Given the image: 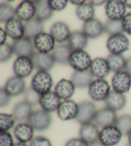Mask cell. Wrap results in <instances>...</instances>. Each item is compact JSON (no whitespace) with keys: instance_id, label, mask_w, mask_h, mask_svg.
<instances>
[{"instance_id":"1","label":"cell","mask_w":131,"mask_h":146,"mask_svg":"<svg viewBox=\"0 0 131 146\" xmlns=\"http://www.w3.org/2000/svg\"><path fill=\"white\" fill-rule=\"evenodd\" d=\"M53 80L48 72L38 71L33 77L31 87L39 95H44L51 92Z\"/></svg>"},{"instance_id":"2","label":"cell","mask_w":131,"mask_h":146,"mask_svg":"<svg viewBox=\"0 0 131 146\" xmlns=\"http://www.w3.org/2000/svg\"><path fill=\"white\" fill-rule=\"evenodd\" d=\"M111 87L104 79L94 80L88 87V94L93 100L97 102L105 101L110 94Z\"/></svg>"},{"instance_id":"3","label":"cell","mask_w":131,"mask_h":146,"mask_svg":"<svg viewBox=\"0 0 131 146\" xmlns=\"http://www.w3.org/2000/svg\"><path fill=\"white\" fill-rule=\"evenodd\" d=\"M27 122L31 125L34 130L44 131L48 129L52 124V117L49 113L43 110L33 111Z\"/></svg>"},{"instance_id":"4","label":"cell","mask_w":131,"mask_h":146,"mask_svg":"<svg viewBox=\"0 0 131 146\" xmlns=\"http://www.w3.org/2000/svg\"><path fill=\"white\" fill-rule=\"evenodd\" d=\"M93 60L84 50L72 51L69 60V64L75 71L90 70Z\"/></svg>"},{"instance_id":"5","label":"cell","mask_w":131,"mask_h":146,"mask_svg":"<svg viewBox=\"0 0 131 146\" xmlns=\"http://www.w3.org/2000/svg\"><path fill=\"white\" fill-rule=\"evenodd\" d=\"M106 46L111 54L122 55L129 49V40L123 33L110 36L107 41Z\"/></svg>"},{"instance_id":"6","label":"cell","mask_w":131,"mask_h":146,"mask_svg":"<svg viewBox=\"0 0 131 146\" xmlns=\"http://www.w3.org/2000/svg\"><path fill=\"white\" fill-rule=\"evenodd\" d=\"M97 112L96 106L94 102L84 100L79 104V111L75 120L81 125L94 121Z\"/></svg>"},{"instance_id":"7","label":"cell","mask_w":131,"mask_h":146,"mask_svg":"<svg viewBox=\"0 0 131 146\" xmlns=\"http://www.w3.org/2000/svg\"><path fill=\"white\" fill-rule=\"evenodd\" d=\"M126 7L123 1H107L105 6V13L108 19L115 21H122L126 15Z\"/></svg>"},{"instance_id":"8","label":"cell","mask_w":131,"mask_h":146,"mask_svg":"<svg viewBox=\"0 0 131 146\" xmlns=\"http://www.w3.org/2000/svg\"><path fill=\"white\" fill-rule=\"evenodd\" d=\"M14 54L17 57H26L32 59L36 52H35V46L32 40L26 37L14 41L12 42Z\"/></svg>"},{"instance_id":"9","label":"cell","mask_w":131,"mask_h":146,"mask_svg":"<svg viewBox=\"0 0 131 146\" xmlns=\"http://www.w3.org/2000/svg\"><path fill=\"white\" fill-rule=\"evenodd\" d=\"M122 136V133L115 125H110L100 131L99 140L106 146H115L120 142Z\"/></svg>"},{"instance_id":"10","label":"cell","mask_w":131,"mask_h":146,"mask_svg":"<svg viewBox=\"0 0 131 146\" xmlns=\"http://www.w3.org/2000/svg\"><path fill=\"white\" fill-rule=\"evenodd\" d=\"M34 69L33 62L29 57H18L13 64V70L16 76L22 79L29 76Z\"/></svg>"},{"instance_id":"11","label":"cell","mask_w":131,"mask_h":146,"mask_svg":"<svg viewBox=\"0 0 131 146\" xmlns=\"http://www.w3.org/2000/svg\"><path fill=\"white\" fill-rule=\"evenodd\" d=\"M78 111L79 104H77L74 100H67L60 104L57 110V114L62 120L67 121L76 119Z\"/></svg>"},{"instance_id":"12","label":"cell","mask_w":131,"mask_h":146,"mask_svg":"<svg viewBox=\"0 0 131 146\" xmlns=\"http://www.w3.org/2000/svg\"><path fill=\"white\" fill-rule=\"evenodd\" d=\"M54 39L51 34L46 32H42L33 39L35 48L38 52L42 54H49V52L53 51L55 46Z\"/></svg>"},{"instance_id":"13","label":"cell","mask_w":131,"mask_h":146,"mask_svg":"<svg viewBox=\"0 0 131 146\" xmlns=\"http://www.w3.org/2000/svg\"><path fill=\"white\" fill-rule=\"evenodd\" d=\"M117 119V115L115 111L105 107L97 111L94 121V124L97 126L103 128L110 125H115Z\"/></svg>"},{"instance_id":"14","label":"cell","mask_w":131,"mask_h":146,"mask_svg":"<svg viewBox=\"0 0 131 146\" xmlns=\"http://www.w3.org/2000/svg\"><path fill=\"white\" fill-rule=\"evenodd\" d=\"M113 91L124 94L131 88V76L125 71L116 73L112 78Z\"/></svg>"},{"instance_id":"15","label":"cell","mask_w":131,"mask_h":146,"mask_svg":"<svg viewBox=\"0 0 131 146\" xmlns=\"http://www.w3.org/2000/svg\"><path fill=\"white\" fill-rule=\"evenodd\" d=\"M5 31L9 37L14 41H16L24 37V24L18 18L14 17L6 23Z\"/></svg>"},{"instance_id":"16","label":"cell","mask_w":131,"mask_h":146,"mask_svg":"<svg viewBox=\"0 0 131 146\" xmlns=\"http://www.w3.org/2000/svg\"><path fill=\"white\" fill-rule=\"evenodd\" d=\"M36 7L34 2L23 1L16 9V16L22 21L27 22L35 17Z\"/></svg>"},{"instance_id":"17","label":"cell","mask_w":131,"mask_h":146,"mask_svg":"<svg viewBox=\"0 0 131 146\" xmlns=\"http://www.w3.org/2000/svg\"><path fill=\"white\" fill-rule=\"evenodd\" d=\"M35 69L38 71H46L52 68L55 64V61L51 54H42V53H35L32 57Z\"/></svg>"},{"instance_id":"18","label":"cell","mask_w":131,"mask_h":146,"mask_svg":"<svg viewBox=\"0 0 131 146\" xmlns=\"http://www.w3.org/2000/svg\"><path fill=\"white\" fill-rule=\"evenodd\" d=\"M82 31L88 38L96 39L104 32V25L99 19L94 18L84 23Z\"/></svg>"},{"instance_id":"19","label":"cell","mask_w":131,"mask_h":146,"mask_svg":"<svg viewBox=\"0 0 131 146\" xmlns=\"http://www.w3.org/2000/svg\"><path fill=\"white\" fill-rule=\"evenodd\" d=\"M79 138L86 142L91 144L99 140L100 131L97 125L90 122L82 124L79 129Z\"/></svg>"},{"instance_id":"20","label":"cell","mask_w":131,"mask_h":146,"mask_svg":"<svg viewBox=\"0 0 131 146\" xmlns=\"http://www.w3.org/2000/svg\"><path fill=\"white\" fill-rule=\"evenodd\" d=\"M71 33L69 26L62 21L54 23L50 29V34L53 37L55 41L59 43L68 41Z\"/></svg>"},{"instance_id":"21","label":"cell","mask_w":131,"mask_h":146,"mask_svg":"<svg viewBox=\"0 0 131 146\" xmlns=\"http://www.w3.org/2000/svg\"><path fill=\"white\" fill-rule=\"evenodd\" d=\"M61 99L54 92H50L40 97L39 104L42 109L47 113L57 111L61 104Z\"/></svg>"},{"instance_id":"22","label":"cell","mask_w":131,"mask_h":146,"mask_svg":"<svg viewBox=\"0 0 131 146\" xmlns=\"http://www.w3.org/2000/svg\"><path fill=\"white\" fill-rule=\"evenodd\" d=\"M4 89L11 97H17L26 91V83L23 79L15 75L7 80Z\"/></svg>"},{"instance_id":"23","label":"cell","mask_w":131,"mask_h":146,"mask_svg":"<svg viewBox=\"0 0 131 146\" xmlns=\"http://www.w3.org/2000/svg\"><path fill=\"white\" fill-rule=\"evenodd\" d=\"M90 70L97 79H104L111 72L107 59L102 57H97L93 60Z\"/></svg>"},{"instance_id":"24","label":"cell","mask_w":131,"mask_h":146,"mask_svg":"<svg viewBox=\"0 0 131 146\" xmlns=\"http://www.w3.org/2000/svg\"><path fill=\"white\" fill-rule=\"evenodd\" d=\"M75 87L70 80L62 79L57 83L54 92L61 100H70L75 92Z\"/></svg>"},{"instance_id":"25","label":"cell","mask_w":131,"mask_h":146,"mask_svg":"<svg viewBox=\"0 0 131 146\" xmlns=\"http://www.w3.org/2000/svg\"><path fill=\"white\" fill-rule=\"evenodd\" d=\"M94 76L90 70L86 71H74L71 76V81L77 88H84L94 81Z\"/></svg>"},{"instance_id":"26","label":"cell","mask_w":131,"mask_h":146,"mask_svg":"<svg viewBox=\"0 0 131 146\" xmlns=\"http://www.w3.org/2000/svg\"><path fill=\"white\" fill-rule=\"evenodd\" d=\"M14 136L19 142L26 143L33 139L34 129L28 123H21L14 130Z\"/></svg>"},{"instance_id":"27","label":"cell","mask_w":131,"mask_h":146,"mask_svg":"<svg viewBox=\"0 0 131 146\" xmlns=\"http://www.w3.org/2000/svg\"><path fill=\"white\" fill-rule=\"evenodd\" d=\"M33 112V106L26 100L17 102L12 110V115L18 122L28 120Z\"/></svg>"},{"instance_id":"28","label":"cell","mask_w":131,"mask_h":146,"mask_svg":"<svg viewBox=\"0 0 131 146\" xmlns=\"http://www.w3.org/2000/svg\"><path fill=\"white\" fill-rule=\"evenodd\" d=\"M88 42V38L83 31H74L71 33L67 41V44L72 51H75L84 50L86 47Z\"/></svg>"},{"instance_id":"29","label":"cell","mask_w":131,"mask_h":146,"mask_svg":"<svg viewBox=\"0 0 131 146\" xmlns=\"http://www.w3.org/2000/svg\"><path fill=\"white\" fill-rule=\"evenodd\" d=\"M105 102L106 107L116 112L122 110L125 106L127 100L124 94L111 91Z\"/></svg>"},{"instance_id":"30","label":"cell","mask_w":131,"mask_h":146,"mask_svg":"<svg viewBox=\"0 0 131 146\" xmlns=\"http://www.w3.org/2000/svg\"><path fill=\"white\" fill-rule=\"evenodd\" d=\"M72 50L68 44H60L56 45L51 55L56 62L63 65L69 64V60L72 53Z\"/></svg>"},{"instance_id":"31","label":"cell","mask_w":131,"mask_h":146,"mask_svg":"<svg viewBox=\"0 0 131 146\" xmlns=\"http://www.w3.org/2000/svg\"><path fill=\"white\" fill-rule=\"evenodd\" d=\"M25 35L30 39H34L35 37L44 31V25L43 23L37 18H33L24 23Z\"/></svg>"},{"instance_id":"32","label":"cell","mask_w":131,"mask_h":146,"mask_svg":"<svg viewBox=\"0 0 131 146\" xmlns=\"http://www.w3.org/2000/svg\"><path fill=\"white\" fill-rule=\"evenodd\" d=\"M35 4L36 7L35 18L43 23L49 20L52 16L53 11L50 7L48 1H37Z\"/></svg>"},{"instance_id":"33","label":"cell","mask_w":131,"mask_h":146,"mask_svg":"<svg viewBox=\"0 0 131 146\" xmlns=\"http://www.w3.org/2000/svg\"><path fill=\"white\" fill-rule=\"evenodd\" d=\"M111 71L116 73L125 70L126 66V59L122 55L110 54L107 57Z\"/></svg>"},{"instance_id":"34","label":"cell","mask_w":131,"mask_h":146,"mask_svg":"<svg viewBox=\"0 0 131 146\" xmlns=\"http://www.w3.org/2000/svg\"><path fill=\"white\" fill-rule=\"evenodd\" d=\"M77 17L84 22L89 21L94 18L95 9L94 7L88 2L77 7L75 11Z\"/></svg>"},{"instance_id":"35","label":"cell","mask_w":131,"mask_h":146,"mask_svg":"<svg viewBox=\"0 0 131 146\" xmlns=\"http://www.w3.org/2000/svg\"><path fill=\"white\" fill-rule=\"evenodd\" d=\"M115 126L120 131L123 135H128L131 131V115H123L118 117Z\"/></svg>"},{"instance_id":"36","label":"cell","mask_w":131,"mask_h":146,"mask_svg":"<svg viewBox=\"0 0 131 146\" xmlns=\"http://www.w3.org/2000/svg\"><path fill=\"white\" fill-rule=\"evenodd\" d=\"M16 16V9L8 3L0 4V21L6 23Z\"/></svg>"},{"instance_id":"37","label":"cell","mask_w":131,"mask_h":146,"mask_svg":"<svg viewBox=\"0 0 131 146\" xmlns=\"http://www.w3.org/2000/svg\"><path fill=\"white\" fill-rule=\"evenodd\" d=\"M104 25V32L109 36L123 33L122 21L108 19Z\"/></svg>"},{"instance_id":"38","label":"cell","mask_w":131,"mask_h":146,"mask_svg":"<svg viewBox=\"0 0 131 146\" xmlns=\"http://www.w3.org/2000/svg\"><path fill=\"white\" fill-rule=\"evenodd\" d=\"M15 119L14 115L8 113H1L0 115V129L1 131H8L12 129L15 124Z\"/></svg>"},{"instance_id":"39","label":"cell","mask_w":131,"mask_h":146,"mask_svg":"<svg viewBox=\"0 0 131 146\" xmlns=\"http://www.w3.org/2000/svg\"><path fill=\"white\" fill-rule=\"evenodd\" d=\"M14 54L12 45L5 43L0 45V61L5 62L10 59Z\"/></svg>"},{"instance_id":"40","label":"cell","mask_w":131,"mask_h":146,"mask_svg":"<svg viewBox=\"0 0 131 146\" xmlns=\"http://www.w3.org/2000/svg\"><path fill=\"white\" fill-rule=\"evenodd\" d=\"M40 97H41V95L37 93L34 90H33L31 87L29 88L24 92V100L29 103L32 106L38 104H39Z\"/></svg>"},{"instance_id":"41","label":"cell","mask_w":131,"mask_h":146,"mask_svg":"<svg viewBox=\"0 0 131 146\" xmlns=\"http://www.w3.org/2000/svg\"><path fill=\"white\" fill-rule=\"evenodd\" d=\"M14 139L9 131H0V146H14Z\"/></svg>"},{"instance_id":"42","label":"cell","mask_w":131,"mask_h":146,"mask_svg":"<svg viewBox=\"0 0 131 146\" xmlns=\"http://www.w3.org/2000/svg\"><path fill=\"white\" fill-rule=\"evenodd\" d=\"M29 146H52V143L48 138L42 137V136H37L35 137L31 142Z\"/></svg>"},{"instance_id":"43","label":"cell","mask_w":131,"mask_h":146,"mask_svg":"<svg viewBox=\"0 0 131 146\" xmlns=\"http://www.w3.org/2000/svg\"><path fill=\"white\" fill-rule=\"evenodd\" d=\"M50 7L53 11H61L66 8L68 4L67 0H55V1H48Z\"/></svg>"},{"instance_id":"44","label":"cell","mask_w":131,"mask_h":146,"mask_svg":"<svg viewBox=\"0 0 131 146\" xmlns=\"http://www.w3.org/2000/svg\"><path fill=\"white\" fill-rule=\"evenodd\" d=\"M123 32L131 36V12L126 14L122 20Z\"/></svg>"},{"instance_id":"45","label":"cell","mask_w":131,"mask_h":146,"mask_svg":"<svg viewBox=\"0 0 131 146\" xmlns=\"http://www.w3.org/2000/svg\"><path fill=\"white\" fill-rule=\"evenodd\" d=\"M11 100V96L7 93L4 88L0 89V106L3 108L9 104Z\"/></svg>"},{"instance_id":"46","label":"cell","mask_w":131,"mask_h":146,"mask_svg":"<svg viewBox=\"0 0 131 146\" xmlns=\"http://www.w3.org/2000/svg\"><path fill=\"white\" fill-rule=\"evenodd\" d=\"M65 146H90V144L81 138H74L68 140Z\"/></svg>"},{"instance_id":"47","label":"cell","mask_w":131,"mask_h":146,"mask_svg":"<svg viewBox=\"0 0 131 146\" xmlns=\"http://www.w3.org/2000/svg\"><path fill=\"white\" fill-rule=\"evenodd\" d=\"M7 36L8 35H7L6 31L1 28L0 29V45L6 43Z\"/></svg>"},{"instance_id":"48","label":"cell","mask_w":131,"mask_h":146,"mask_svg":"<svg viewBox=\"0 0 131 146\" xmlns=\"http://www.w3.org/2000/svg\"><path fill=\"white\" fill-rule=\"evenodd\" d=\"M125 71L131 76V57L126 59V66Z\"/></svg>"},{"instance_id":"49","label":"cell","mask_w":131,"mask_h":146,"mask_svg":"<svg viewBox=\"0 0 131 146\" xmlns=\"http://www.w3.org/2000/svg\"><path fill=\"white\" fill-rule=\"evenodd\" d=\"M90 3H91L94 7H99L101 6L103 4L106 3L107 1H102V0H97V1H95V0H93V1H89Z\"/></svg>"},{"instance_id":"50","label":"cell","mask_w":131,"mask_h":146,"mask_svg":"<svg viewBox=\"0 0 131 146\" xmlns=\"http://www.w3.org/2000/svg\"><path fill=\"white\" fill-rule=\"evenodd\" d=\"M70 3L73 5H77V7L82 5L86 3V1H82V0H80V1H74V0H72V1H70Z\"/></svg>"},{"instance_id":"51","label":"cell","mask_w":131,"mask_h":146,"mask_svg":"<svg viewBox=\"0 0 131 146\" xmlns=\"http://www.w3.org/2000/svg\"><path fill=\"white\" fill-rule=\"evenodd\" d=\"M90 146H106V145L103 144V143L99 140L96 141V142H95L94 143H91V144H90Z\"/></svg>"},{"instance_id":"52","label":"cell","mask_w":131,"mask_h":146,"mask_svg":"<svg viewBox=\"0 0 131 146\" xmlns=\"http://www.w3.org/2000/svg\"><path fill=\"white\" fill-rule=\"evenodd\" d=\"M123 2L127 8L131 9V0H126V1H123Z\"/></svg>"},{"instance_id":"53","label":"cell","mask_w":131,"mask_h":146,"mask_svg":"<svg viewBox=\"0 0 131 146\" xmlns=\"http://www.w3.org/2000/svg\"><path fill=\"white\" fill-rule=\"evenodd\" d=\"M14 146H29V145H28L26 143H21V142H17L16 143H15Z\"/></svg>"},{"instance_id":"54","label":"cell","mask_w":131,"mask_h":146,"mask_svg":"<svg viewBox=\"0 0 131 146\" xmlns=\"http://www.w3.org/2000/svg\"><path fill=\"white\" fill-rule=\"evenodd\" d=\"M128 137V144L131 145V131L128 133V135H127Z\"/></svg>"},{"instance_id":"55","label":"cell","mask_w":131,"mask_h":146,"mask_svg":"<svg viewBox=\"0 0 131 146\" xmlns=\"http://www.w3.org/2000/svg\"><path fill=\"white\" fill-rule=\"evenodd\" d=\"M125 146H131V145H130V144H127V145H126Z\"/></svg>"}]
</instances>
